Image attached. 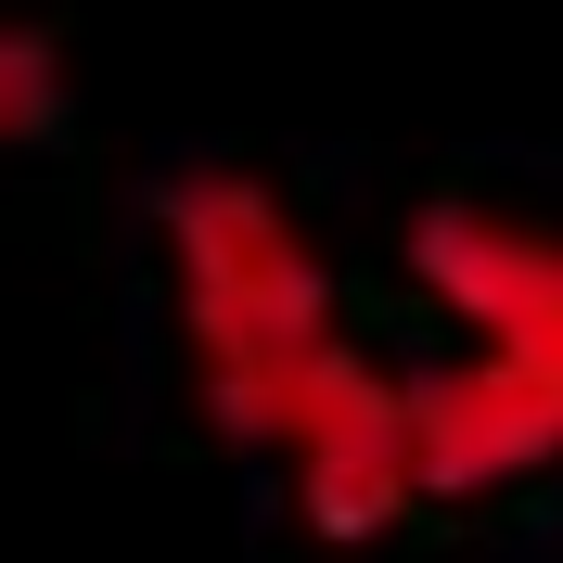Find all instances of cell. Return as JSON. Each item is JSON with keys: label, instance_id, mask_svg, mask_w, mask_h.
Here are the masks:
<instances>
[{"label": "cell", "instance_id": "cell-1", "mask_svg": "<svg viewBox=\"0 0 563 563\" xmlns=\"http://www.w3.org/2000/svg\"><path fill=\"white\" fill-rule=\"evenodd\" d=\"M410 269L449 295V320H474V358L410 385L422 499H487L538 461H563V231L435 206L410 218Z\"/></svg>", "mask_w": 563, "mask_h": 563}, {"label": "cell", "instance_id": "cell-2", "mask_svg": "<svg viewBox=\"0 0 563 563\" xmlns=\"http://www.w3.org/2000/svg\"><path fill=\"white\" fill-rule=\"evenodd\" d=\"M154 218H167V269H179V320H192V372H206L218 435L269 449L295 385L346 346L333 333V282H320L308 231L282 218V192L244 167H179Z\"/></svg>", "mask_w": 563, "mask_h": 563}, {"label": "cell", "instance_id": "cell-3", "mask_svg": "<svg viewBox=\"0 0 563 563\" xmlns=\"http://www.w3.org/2000/svg\"><path fill=\"white\" fill-rule=\"evenodd\" d=\"M65 129V38L52 26H0V154Z\"/></svg>", "mask_w": 563, "mask_h": 563}]
</instances>
